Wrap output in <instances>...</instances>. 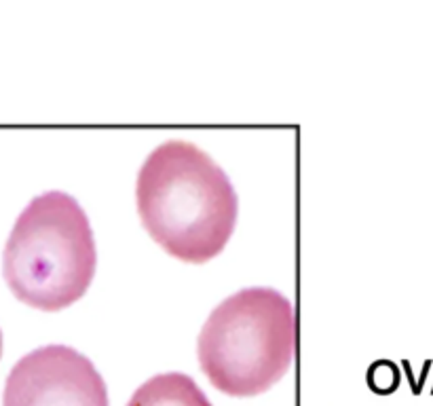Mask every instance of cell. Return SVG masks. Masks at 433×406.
Returning a JSON list of instances; mask_svg holds the SVG:
<instances>
[{"label": "cell", "mask_w": 433, "mask_h": 406, "mask_svg": "<svg viewBox=\"0 0 433 406\" xmlns=\"http://www.w3.org/2000/svg\"><path fill=\"white\" fill-rule=\"evenodd\" d=\"M138 214L148 235L184 263H207L233 237L239 199L227 171L184 140L159 144L135 182Z\"/></svg>", "instance_id": "obj_1"}, {"label": "cell", "mask_w": 433, "mask_h": 406, "mask_svg": "<svg viewBox=\"0 0 433 406\" xmlns=\"http://www.w3.org/2000/svg\"><path fill=\"white\" fill-rule=\"evenodd\" d=\"M98 269L91 223L81 203L62 190L34 197L7 240L3 273L26 305L60 311L85 296Z\"/></svg>", "instance_id": "obj_2"}, {"label": "cell", "mask_w": 433, "mask_h": 406, "mask_svg": "<svg viewBox=\"0 0 433 406\" xmlns=\"http://www.w3.org/2000/svg\"><path fill=\"white\" fill-rule=\"evenodd\" d=\"M296 311L273 288H244L215 307L196 341L199 366L227 395L265 393L292 368Z\"/></svg>", "instance_id": "obj_3"}, {"label": "cell", "mask_w": 433, "mask_h": 406, "mask_svg": "<svg viewBox=\"0 0 433 406\" xmlns=\"http://www.w3.org/2000/svg\"><path fill=\"white\" fill-rule=\"evenodd\" d=\"M3 406H110L93 362L68 345H45L24 355L7 376Z\"/></svg>", "instance_id": "obj_4"}, {"label": "cell", "mask_w": 433, "mask_h": 406, "mask_svg": "<svg viewBox=\"0 0 433 406\" xmlns=\"http://www.w3.org/2000/svg\"><path fill=\"white\" fill-rule=\"evenodd\" d=\"M127 406H211V402L188 374L163 372L140 385Z\"/></svg>", "instance_id": "obj_5"}, {"label": "cell", "mask_w": 433, "mask_h": 406, "mask_svg": "<svg viewBox=\"0 0 433 406\" xmlns=\"http://www.w3.org/2000/svg\"><path fill=\"white\" fill-rule=\"evenodd\" d=\"M0 355H3V332H0Z\"/></svg>", "instance_id": "obj_6"}]
</instances>
